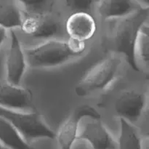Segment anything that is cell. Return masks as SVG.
I'll return each instance as SVG.
<instances>
[{"instance_id": "cell-1", "label": "cell", "mask_w": 149, "mask_h": 149, "mask_svg": "<svg viewBox=\"0 0 149 149\" xmlns=\"http://www.w3.org/2000/svg\"><path fill=\"white\" fill-rule=\"evenodd\" d=\"M87 50V42L71 38H55L39 42L24 48L28 66L49 68L63 65L83 56Z\"/></svg>"}, {"instance_id": "cell-2", "label": "cell", "mask_w": 149, "mask_h": 149, "mask_svg": "<svg viewBox=\"0 0 149 149\" xmlns=\"http://www.w3.org/2000/svg\"><path fill=\"white\" fill-rule=\"evenodd\" d=\"M123 68L122 59L109 56L100 60L84 74L75 87L78 97H88L106 91L116 81Z\"/></svg>"}, {"instance_id": "cell-3", "label": "cell", "mask_w": 149, "mask_h": 149, "mask_svg": "<svg viewBox=\"0 0 149 149\" xmlns=\"http://www.w3.org/2000/svg\"><path fill=\"white\" fill-rule=\"evenodd\" d=\"M148 18V8H143L127 17L115 19L109 33L111 45L115 52L125 57L131 68L135 70L132 51L137 31L141 23Z\"/></svg>"}, {"instance_id": "cell-4", "label": "cell", "mask_w": 149, "mask_h": 149, "mask_svg": "<svg viewBox=\"0 0 149 149\" xmlns=\"http://www.w3.org/2000/svg\"><path fill=\"white\" fill-rule=\"evenodd\" d=\"M20 29L28 38L39 42L67 37L64 30V21L52 11L32 13L23 10Z\"/></svg>"}, {"instance_id": "cell-5", "label": "cell", "mask_w": 149, "mask_h": 149, "mask_svg": "<svg viewBox=\"0 0 149 149\" xmlns=\"http://www.w3.org/2000/svg\"><path fill=\"white\" fill-rule=\"evenodd\" d=\"M0 116L10 122L27 142L39 138L55 139L56 133L32 111H19L0 106Z\"/></svg>"}, {"instance_id": "cell-6", "label": "cell", "mask_w": 149, "mask_h": 149, "mask_svg": "<svg viewBox=\"0 0 149 149\" xmlns=\"http://www.w3.org/2000/svg\"><path fill=\"white\" fill-rule=\"evenodd\" d=\"M148 93L141 89L127 88L119 92L113 101L115 115L135 125L148 111Z\"/></svg>"}, {"instance_id": "cell-7", "label": "cell", "mask_w": 149, "mask_h": 149, "mask_svg": "<svg viewBox=\"0 0 149 149\" xmlns=\"http://www.w3.org/2000/svg\"><path fill=\"white\" fill-rule=\"evenodd\" d=\"M7 41L4 58V79L10 84L20 85L28 67L24 47L16 30L9 31Z\"/></svg>"}, {"instance_id": "cell-8", "label": "cell", "mask_w": 149, "mask_h": 149, "mask_svg": "<svg viewBox=\"0 0 149 149\" xmlns=\"http://www.w3.org/2000/svg\"><path fill=\"white\" fill-rule=\"evenodd\" d=\"M84 118L101 119V114L91 105L84 104L78 106L64 121L56 133L55 138L61 149H72L78 138L80 122Z\"/></svg>"}, {"instance_id": "cell-9", "label": "cell", "mask_w": 149, "mask_h": 149, "mask_svg": "<svg viewBox=\"0 0 149 149\" xmlns=\"http://www.w3.org/2000/svg\"><path fill=\"white\" fill-rule=\"evenodd\" d=\"M77 140L90 143L93 149H117V141L101 121V119H81Z\"/></svg>"}, {"instance_id": "cell-10", "label": "cell", "mask_w": 149, "mask_h": 149, "mask_svg": "<svg viewBox=\"0 0 149 149\" xmlns=\"http://www.w3.org/2000/svg\"><path fill=\"white\" fill-rule=\"evenodd\" d=\"M97 22L94 14L76 12L68 15L64 20V30L67 37L79 42H88L97 31Z\"/></svg>"}, {"instance_id": "cell-11", "label": "cell", "mask_w": 149, "mask_h": 149, "mask_svg": "<svg viewBox=\"0 0 149 149\" xmlns=\"http://www.w3.org/2000/svg\"><path fill=\"white\" fill-rule=\"evenodd\" d=\"M0 106L19 111H32L33 95L20 85H14L0 77Z\"/></svg>"}, {"instance_id": "cell-12", "label": "cell", "mask_w": 149, "mask_h": 149, "mask_svg": "<svg viewBox=\"0 0 149 149\" xmlns=\"http://www.w3.org/2000/svg\"><path fill=\"white\" fill-rule=\"evenodd\" d=\"M143 7L136 0H96L95 15L103 21L127 17Z\"/></svg>"}, {"instance_id": "cell-13", "label": "cell", "mask_w": 149, "mask_h": 149, "mask_svg": "<svg viewBox=\"0 0 149 149\" xmlns=\"http://www.w3.org/2000/svg\"><path fill=\"white\" fill-rule=\"evenodd\" d=\"M135 71L148 74L149 59L148 18L139 26L135 36L132 51Z\"/></svg>"}, {"instance_id": "cell-14", "label": "cell", "mask_w": 149, "mask_h": 149, "mask_svg": "<svg viewBox=\"0 0 149 149\" xmlns=\"http://www.w3.org/2000/svg\"><path fill=\"white\" fill-rule=\"evenodd\" d=\"M23 10L16 0H0V26L8 31L20 29Z\"/></svg>"}, {"instance_id": "cell-15", "label": "cell", "mask_w": 149, "mask_h": 149, "mask_svg": "<svg viewBox=\"0 0 149 149\" xmlns=\"http://www.w3.org/2000/svg\"><path fill=\"white\" fill-rule=\"evenodd\" d=\"M0 143L8 149H35L10 122L0 116Z\"/></svg>"}, {"instance_id": "cell-16", "label": "cell", "mask_w": 149, "mask_h": 149, "mask_svg": "<svg viewBox=\"0 0 149 149\" xmlns=\"http://www.w3.org/2000/svg\"><path fill=\"white\" fill-rule=\"evenodd\" d=\"M119 123L117 149H143L142 138L137 127L122 118H119Z\"/></svg>"}, {"instance_id": "cell-17", "label": "cell", "mask_w": 149, "mask_h": 149, "mask_svg": "<svg viewBox=\"0 0 149 149\" xmlns=\"http://www.w3.org/2000/svg\"><path fill=\"white\" fill-rule=\"evenodd\" d=\"M56 1H59L63 9L68 13V15L76 12H87L95 15V4L96 0H56Z\"/></svg>"}, {"instance_id": "cell-18", "label": "cell", "mask_w": 149, "mask_h": 149, "mask_svg": "<svg viewBox=\"0 0 149 149\" xmlns=\"http://www.w3.org/2000/svg\"><path fill=\"white\" fill-rule=\"evenodd\" d=\"M27 13H45L50 11L54 0H16Z\"/></svg>"}, {"instance_id": "cell-19", "label": "cell", "mask_w": 149, "mask_h": 149, "mask_svg": "<svg viewBox=\"0 0 149 149\" xmlns=\"http://www.w3.org/2000/svg\"><path fill=\"white\" fill-rule=\"evenodd\" d=\"M8 33L9 31L7 29L0 26V49L7 42V38H8Z\"/></svg>"}, {"instance_id": "cell-20", "label": "cell", "mask_w": 149, "mask_h": 149, "mask_svg": "<svg viewBox=\"0 0 149 149\" xmlns=\"http://www.w3.org/2000/svg\"><path fill=\"white\" fill-rule=\"evenodd\" d=\"M0 149H8L7 148H6L5 146H4L2 145V144L0 143Z\"/></svg>"}]
</instances>
